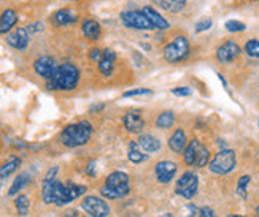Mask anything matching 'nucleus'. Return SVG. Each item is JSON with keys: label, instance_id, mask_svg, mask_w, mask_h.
<instances>
[{"label": "nucleus", "instance_id": "nucleus-1", "mask_svg": "<svg viewBox=\"0 0 259 217\" xmlns=\"http://www.w3.org/2000/svg\"><path fill=\"white\" fill-rule=\"evenodd\" d=\"M58 173H59V167H51L43 178L41 198L45 203L54 204V206H65V204H69L73 200L84 195L86 186L73 184V182L62 184L61 181L56 179Z\"/></svg>", "mask_w": 259, "mask_h": 217}, {"label": "nucleus", "instance_id": "nucleus-2", "mask_svg": "<svg viewBox=\"0 0 259 217\" xmlns=\"http://www.w3.org/2000/svg\"><path fill=\"white\" fill-rule=\"evenodd\" d=\"M80 81V70L73 64H61L56 68L51 79L47 81L50 90H73Z\"/></svg>", "mask_w": 259, "mask_h": 217}, {"label": "nucleus", "instance_id": "nucleus-3", "mask_svg": "<svg viewBox=\"0 0 259 217\" xmlns=\"http://www.w3.org/2000/svg\"><path fill=\"white\" fill-rule=\"evenodd\" d=\"M93 136V125L88 121H80L67 125L61 132V143L67 147L84 146Z\"/></svg>", "mask_w": 259, "mask_h": 217}, {"label": "nucleus", "instance_id": "nucleus-4", "mask_svg": "<svg viewBox=\"0 0 259 217\" xmlns=\"http://www.w3.org/2000/svg\"><path fill=\"white\" fill-rule=\"evenodd\" d=\"M131 186H129V176L122 171H113L110 173L100 189V195L105 200H119L129 195Z\"/></svg>", "mask_w": 259, "mask_h": 217}, {"label": "nucleus", "instance_id": "nucleus-5", "mask_svg": "<svg viewBox=\"0 0 259 217\" xmlns=\"http://www.w3.org/2000/svg\"><path fill=\"white\" fill-rule=\"evenodd\" d=\"M235 164H237L235 152L232 149H221L208 162V168H210L211 173L223 176V175H229L231 171L235 168Z\"/></svg>", "mask_w": 259, "mask_h": 217}, {"label": "nucleus", "instance_id": "nucleus-6", "mask_svg": "<svg viewBox=\"0 0 259 217\" xmlns=\"http://www.w3.org/2000/svg\"><path fill=\"white\" fill-rule=\"evenodd\" d=\"M188 56H189V41L183 35H177L164 48V59L170 64L182 62Z\"/></svg>", "mask_w": 259, "mask_h": 217}, {"label": "nucleus", "instance_id": "nucleus-7", "mask_svg": "<svg viewBox=\"0 0 259 217\" xmlns=\"http://www.w3.org/2000/svg\"><path fill=\"white\" fill-rule=\"evenodd\" d=\"M197 189H199V178L194 171H186V173H183L177 179L175 193L178 197H182L185 200H191L196 197Z\"/></svg>", "mask_w": 259, "mask_h": 217}, {"label": "nucleus", "instance_id": "nucleus-8", "mask_svg": "<svg viewBox=\"0 0 259 217\" xmlns=\"http://www.w3.org/2000/svg\"><path fill=\"white\" fill-rule=\"evenodd\" d=\"M81 209L89 217H108L110 215V204L105 198H100L96 195H89L81 200Z\"/></svg>", "mask_w": 259, "mask_h": 217}, {"label": "nucleus", "instance_id": "nucleus-9", "mask_svg": "<svg viewBox=\"0 0 259 217\" xmlns=\"http://www.w3.org/2000/svg\"><path fill=\"white\" fill-rule=\"evenodd\" d=\"M122 24L129 29H137V30H151L154 29L150 19L146 18L143 11H122L121 13Z\"/></svg>", "mask_w": 259, "mask_h": 217}, {"label": "nucleus", "instance_id": "nucleus-10", "mask_svg": "<svg viewBox=\"0 0 259 217\" xmlns=\"http://www.w3.org/2000/svg\"><path fill=\"white\" fill-rule=\"evenodd\" d=\"M178 171V165L172 160H162V162H157L154 167V173L157 181L161 184H168L170 181H174L175 175Z\"/></svg>", "mask_w": 259, "mask_h": 217}, {"label": "nucleus", "instance_id": "nucleus-11", "mask_svg": "<svg viewBox=\"0 0 259 217\" xmlns=\"http://www.w3.org/2000/svg\"><path fill=\"white\" fill-rule=\"evenodd\" d=\"M56 68H58V65H56V61L53 59L51 56H40L38 59L33 62V70H35V73L43 78V79H51Z\"/></svg>", "mask_w": 259, "mask_h": 217}, {"label": "nucleus", "instance_id": "nucleus-12", "mask_svg": "<svg viewBox=\"0 0 259 217\" xmlns=\"http://www.w3.org/2000/svg\"><path fill=\"white\" fill-rule=\"evenodd\" d=\"M240 52L242 49L235 41H224L217 51V57L221 64H231L237 59Z\"/></svg>", "mask_w": 259, "mask_h": 217}, {"label": "nucleus", "instance_id": "nucleus-13", "mask_svg": "<svg viewBox=\"0 0 259 217\" xmlns=\"http://www.w3.org/2000/svg\"><path fill=\"white\" fill-rule=\"evenodd\" d=\"M29 38H30V33H29L27 27H19V29H16L15 32L8 33L7 43L10 44L11 48L22 51V49H26V48H27Z\"/></svg>", "mask_w": 259, "mask_h": 217}, {"label": "nucleus", "instance_id": "nucleus-14", "mask_svg": "<svg viewBox=\"0 0 259 217\" xmlns=\"http://www.w3.org/2000/svg\"><path fill=\"white\" fill-rule=\"evenodd\" d=\"M122 124H124L126 130L131 132V133H140L145 129V121L140 116L139 111H129V113H126L124 118H122Z\"/></svg>", "mask_w": 259, "mask_h": 217}, {"label": "nucleus", "instance_id": "nucleus-15", "mask_svg": "<svg viewBox=\"0 0 259 217\" xmlns=\"http://www.w3.org/2000/svg\"><path fill=\"white\" fill-rule=\"evenodd\" d=\"M115 62H116V52L113 49H104V54L100 57V61L97 62L99 65V72L104 76H111L115 70Z\"/></svg>", "mask_w": 259, "mask_h": 217}, {"label": "nucleus", "instance_id": "nucleus-16", "mask_svg": "<svg viewBox=\"0 0 259 217\" xmlns=\"http://www.w3.org/2000/svg\"><path fill=\"white\" fill-rule=\"evenodd\" d=\"M53 21L56 26H70V24H75L78 21V15L75 13L73 10H69V8H62V10H58L53 16Z\"/></svg>", "mask_w": 259, "mask_h": 217}, {"label": "nucleus", "instance_id": "nucleus-17", "mask_svg": "<svg viewBox=\"0 0 259 217\" xmlns=\"http://www.w3.org/2000/svg\"><path fill=\"white\" fill-rule=\"evenodd\" d=\"M81 32L88 40H99L102 35V27L94 19H84L81 24Z\"/></svg>", "mask_w": 259, "mask_h": 217}, {"label": "nucleus", "instance_id": "nucleus-18", "mask_svg": "<svg viewBox=\"0 0 259 217\" xmlns=\"http://www.w3.org/2000/svg\"><path fill=\"white\" fill-rule=\"evenodd\" d=\"M18 22V15L15 10H5L2 16H0V35H5L11 29L16 26Z\"/></svg>", "mask_w": 259, "mask_h": 217}, {"label": "nucleus", "instance_id": "nucleus-19", "mask_svg": "<svg viewBox=\"0 0 259 217\" xmlns=\"http://www.w3.org/2000/svg\"><path fill=\"white\" fill-rule=\"evenodd\" d=\"M139 146L145 152H157L161 149V141L156 138L154 135H150V133H143L139 136Z\"/></svg>", "mask_w": 259, "mask_h": 217}, {"label": "nucleus", "instance_id": "nucleus-20", "mask_svg": "<svg viewBox=\"0 0 259 217\" xmlns=\"http://www.w3.org/2000/svg\"><path fill=\"white\" fill-rule=\"evenodd\" d=\"M168 147H170V149L174 152H177V154L185 151V147H186V133L182 129H177L170 135V138H168Z\"/></svg>", "mask_w": 259, "mask_h": 217}, {"label": "nucleus", "instance_id": "nucleus-21", "mask_svg": "<svg viewBox=\"0 0 259 217\" xmlns=\"http://www.w3.org/2000/svg\"><path fill=\"white\" fill-rule=\"evenodd\" d=\"M142 11L146 15V18L150 19V22L153 24L154 29H161V30H167L168 29V22L159 13H157V11L153 7H145Z\"/></svg>", "mask_w": 259, "mask_h": 217}, {"label": "nucleus", "instance_id": "nucleus-22", "mask_svg": "<svg viewBox=\"0 0 259 217\" xmlns=\"http://www.w3.org/2000/svg\"><path fill=\"white\" fill-rule=\"evenodd\" d=\"M30 175L29 173H21V175H18L16 178H15V181H13V184H11V187L8 189V197H15V195H18V193L24 189L29 182H30Z\"/></svg>", "mask_w": 259, "mask_h": 217}, {"label": "nucleus", "instance_id": "nucleus-23", "mask_svg": "<svg viewBox=\"0 0 259 217\" xmlns=\"http://www.w3.org/2000/svg\"><path fill=\"white\" fill-rule=\"evenodd\" d=\"M19 165H21V158L16 155H11L5 164L0 165V179H5L10 175H13L15 171L19 168Z\"/></svg>", "mask_w": 259, "mask_h": 217}, {"label": "nucleus", "instance_id": "nucleus-24", "mask_svg": "<svg viewBox=\"0 0 259 217\" xmlns=\"http://www.w3.org/2000/svg\"><path fill=\"white\" fill-rule=\"evenodd\" d=\"M127 157H129V160L135 165H139L145 160H148V154H145L139 149V143H135L132 141L129 144V151H127Z\"/></svg>", "mask_w": 259, "mask_h": 217}, {"label": "nucleus", "instance_id": "nucleus-25", "mask_svg": "<svg viewBox=\"0 0 259 217\" xmlns=\"http://www.w3.org/2000/svg\"><path fill=\"white\" fill-rule=\"evenodd\" d=\"M199 146H200V141L197 138L191 140L186 144L185 151H183V160H185L186 165H194V157H196V152L199 149Z\"/></svg>", "mask_w": 259, "mask_h": 217}, {"label": "nucleus", "instance_id": "nucleus-26", "mask_svg": "<svg viewBox=\"0 0 259 217\" xmlns=\"http://www.w3.org/2000/svg\"><path fill=\"white\" fill-rule=\"evenodd\" d=\"M174 124H175V113L174 111H162L156 119V127L162 129V130L170 129Z\"/></svg>", "mask_w": 259, "mask_h": 217}, {"label": "nucleus", "instance_id": "nucleus-27", "mask_svg": "<svg viewBox=\"0 0 259 217\" xmlns=\"http://www.w3.org/2000/svg\"><path fill=\"white\" fill-rule=\"evenodd\" d=\"M208 160H210V152L208 149L200 143L199 149L196 152V157H194V165L193 167H197V168H204L205 165H208Z\"/></svg>", "mask_w": 259, "mask_h": 217}, {"label": "nucleus", "instance_id": "nucleus-28", "mask_svg": "<svg viewBox=\"0 0 259 217\" xmlns=\"http://www.w3.org/2000/svg\"><path fill=\"white\" fill-rule=\"evenodd\" d=\"M29 206H30V201H29L27 195H18L15 198V208H16L19 215L26 217L29 214Z\"/></svg>", "mask_w": 259, "mask_h": 217}, {"label": "nucleus", "instance_id": "nucleus-29", "mask_svg": "<svg viewBox=\"0 0 259 217\" xmlns=\"http://www.w3.org/2000/svg\"><path fill=\"white\" fill-rule=\"evenodd\" d=\"M162 5L165 10L172 11V13H180L185 8L186 0H162Z\"/></svg>", "mask_w": 259, "mask_h": 217}, {"label": "nucleus", "instance_id": "nucleus-30", "mask_svg": "<svg viewBox=\"0 0 259 217\" xmlns=\"http://www.w3.org/2000/svg\"><path fill=\"white\" fill-rule=\"evenodd\" d=\"M245 52L250 57H254V59H259V40H250L245 43Z\"/></svg>", "mask_w": 259, "mask_h": 217}, {"label": "nucleus", "instance_id": "nucleus-31", "mask_svg": "<svg viewBox=\"0 0 259 217\" xmlns=\"http://www.w3.org/2000/svg\"><path fill=\"white\" fill-rule=\"evenodd\" d=\"M250 181H251V176H248V175H243L239 179V182H237V193L239 195L246 197V186L250 184Z\"/></svg>", "mask_w": 259, "mask_h": 217}, {"label": "nucleus", "instance_id": "nucleus-32", "mask_svg": "<svg viewBox=\"0 0 259 217\" xmlns=\"http://www.w3.org/2000/svg\"><path fill=\"white\" fill-rule=\"evenodd\" d=\"M226 29L229 32H243L246 29V26L243 24L242 21H237V19H229L226 22Z\"/></svg>", "mask_w": 259, "mask_h": 217}, {"label": "nucleus", "instance_id": "nucleus-33", "mask_svg": "<svg viewBox=\"0 0 259 217\" xmlns=\"http://www.w3.org/2000/svg\"><path fill=\"white\" fill-rule=\"evenodd\" d=\"M151 94V89H146V87H140V89H132L129 92H124L122 97L127 98V97H137V95H150Z\"/></svg>", "mask_w": 259, "mask_h": 217}, {"label": "nucleus", "instance_id": "nucleus-34", "mask_svg": "<svg viewBox=\"0 0 259 217\" xmlns=\"http://www.w3.org/2000/svg\"><path fill=\"white\" fill-rule=\"evenodd\" d=\"M172 94L177 95V97H189L191 94H193V90H191L189 87H186V86H180V87L172 89Z\"/></svg>", "mask_w": 259, "mask_h": 217}, {"label": "nucleus", "instance_id": "nucleus-35", "mask_svg": "<svg viewBox=\"0 0 259 217\" xmlns=\"http://www.w3.org/2000/svg\"><path fill=\"white\" fill-rule=\"evenodd\" d=\"M211 26H213V21H211L210 18H205V19L199 21L197 24H196V32H204V30H208Z\"/></svg>", "mask_w": 259, "mask_h": 217}, {"label": "nucleus", "instance_id": "nucleus-36", "mask_svg": "<svg viewBox=\"0 0 259 217\" xmlns=\"http://www.w3.org/2000/svg\"><path fill=\"white\" fill-rule=\"evenodd\" d=\"M194 217H217V214L211 208L204 206V208H199V211H197V214Z\"/></svg>", "mask_w": 259, "mask_h": 217}, {"label": "nucleus", "instance_id": "nucleus-37", "mask_svg": "<svg viewBox=\"0 0 259 217\" xmlns=\"http://www.w3.org/2000/svg\"><path fill=\"white\" fill-rule=\"evenodd\" d=\"M102 54H104L102 49L93 48V49H89V59L94 61V62H99V61H100V57H102Z\"/></svg>", "mask_w": 259, "mask_h": 217}, {"label": "nucleus", "instance_id": "nucleus-38", "mask_svg": "<svg viewBox=\"0 0 259 217\" xmlns=\"http://www.w3.org/2000/svg\"><path fill=\"white\" fill-rule=\"evenodd\" d=\"M94 168H96V160H91V162L88 164V167H86V175H88V176H91V178H94V176H96Z\"/></svg>", "mask_w": 259, "mask_h": 217}, {"label": "nucleus", "instance_id": "nucleus-39", "mask_svg": "<svg viewBox=\"0 0 259 217\" xmlns=\"http://www.w3.org/2000/svg\"><path fill=\"white\" fill-rule=\"evenodd\" d=\"M29 33H33V32H38V30H43V26H41V22H35V24H30L27 27Z\"/></svg>", "mask_w": 259, "mask_h": 217}, {"label": "nucleus", "instance_id": "nucleus-40", "mask_svg": "<svg viewBox=\"0 0 259 217\" xmlns=\"http://www.w3.org/2000/svg\"><path fill=\"white\" fill-rule=\"evenodd\" d=\"M105 105L104 103H99V105H93L91 108H89V113H96V111H100V110H104Z\"/></svg>", "mask_w": 259, "mask_h": 217}, {"label": "nucleus", "instance_id": "nucleus-41", "mask_svg": "<svg viewBox=\"0 0 259 217\" xmlns=\"http://www.w3.org/2000/svg\"><path fill=\"white\" fill-rule=\"evenodd\" d=\"M65 217H83V215H80L76 211H70V212H67V214H65Z\"/></svg>", "mask_w": 259, "mask_h": 217}, {"label": "nucleus", "instance_id": "nucleus-42", "mask_svg": "<svg viewBox=\"0 0 259 217\" xmlns=\"http://www.w3.org/2000/svg\"><path fill=\"white\" fill-rule=\"evenodd\" d=\"M229 217H245V215H240V214H231Z\"/></svg>", "mask_w": 259, "mask_h": 217}, {"label": "nucleus", "instance_id": "nucleus-43", "mask_svg": "<svg viewBox=\"0 0 259 217\" xmlns=\"http://www.w3.org/2000/svg\"><path fill=\"white\" fill-rule=\"evenodd\" d=\"M64 2H76V0H64Z\"/></svg>", "mask_w": 259, "mask_h": 217}, {"label": "nucleus", "instance_id": "nucleus-44", "mask_svg": "<svg viewBox=\"0 0 259 217\" xmlns=\"http://www.w3.org/2000/svg\"><path fill=\"white\" fill-rule=\"evenodd\" d=\"M164 217H172V214H165Z\"/></svg>", "mask_w": 259, "mask_h": 217}, {"label": "nucleus", "instance_id": "nucleus-45", "mask_svg": "<svg viewBox=\"0 0 259 217\" xmlns=\"http://www.w3.org/2000/svg\"><path fill=\"white\" fill-rule=\"evenodd\" d=\"M257 125H259V121H257Z\"/></svg>", "mask_w": 259, "mask_h": 217}]
</instances>
